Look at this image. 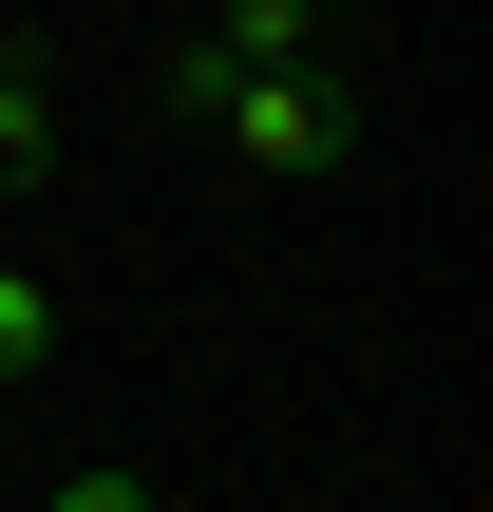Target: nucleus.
Segmentation results:
<instances>
[{
  "label": "nucleus",
  "instance_id": "nucleus-1",
  "mask_svg": "<svg viewBox=\"0 0 493 512\" xmlns=\"http://www.w3.org/2000/svg\"><path fill=\"white\" fill-rule=\"evenodd\" d=\"M209 133H228L266 190H323V171L361 152V95H342V57H266V76H228V95H209Z\"/></svg>",
  "mask_w": 493,
  "mask_h": 512
},
{
  "label": "nucleus",
  "instance_id": "nucleus-2",
  "mask_svg": "<svg viewBox=\"0 0 493 512\" xmlns=\"http://www.w3.org/2000/svg\"><path fill=\"white\" fill-rule=\"evenodd\" d=\"M19 190H57V76L0 38V209H19Z\"/></svg>",
  "mask_w": 493,
  "mask_h": 512
},
{
  "label": "nucleus",
  "instance_id": "nucleus-3",
  "mask_svg": "<svg viewBox=\"0 0 493 512\" xmlns=\"http://www.w3.org/2000/svg\"><path fill=\"white\" fill-rule=\"evenodd\" d=\"M323 19H342V0H209V57L266 76V57H323Z\"/></svg>",
  "mask_w": 493,
  "mask_h": 512
},
{
  "label": "nucleus",
  "instance_id": "nucleus-4",
  "mask_svg": "<svg viewBox=\"0 0 493 512\" xmlns=\"http://www.w3.org/2000/svg\"><path fill=\"white\" fill-rule=\"evenodd\" d=\"M38 361H57V285L0 247V380H38Z\"/></svg>",
  "mask_w": 493,
  "mask_h": 512
},
{
  "label": "nucleus",
  "instance_id": "nucleus-5",
  "mask_svg": "<svg viewBox=\"0 0 493 512\" xmlns=\"http://www.w3.org/2000/svg\"><path fill=\"white\" fill-rule=\"evenodd\" d=\"M38 512H152V475H133V456H76V475H57Z\"/></svg>",
  "mask_w": 493,
  "mask_h": 512
}]
</instances>
